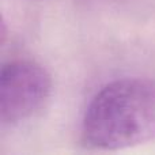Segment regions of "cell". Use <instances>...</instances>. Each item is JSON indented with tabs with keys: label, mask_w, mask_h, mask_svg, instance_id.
<instances>
[{
	"label": "cell",
	"mask_w": 155,
	"mask_h": 155,
	"mask_svg": "<svg viewBox=\"0 0 155 155\" xmlns=\"http://www.w3.org/2000/svg\"><path fill=\"white\" fill-rule=\"evenodd\" d=\"M84 147L117 151L155 139V80L121 78L91 98L80 127Z\"/></svg>",
	"instance_id": "obj_1"
},
{
	"label": "cell",
	"mask_w": 155,
	"mask_h": 155,
	"mask_svg": "<svg viewBox=\"0 0 155 155\" xmlns=\"http://www.w3.org/2000/svg\"><path fill=\"white\" fill-rule=\"evenodd\" d=\"M53 82L45 67L34 60L16 59L0 70V125L15 128L33 120L46 107Z\"/></svg>",
	"instance_id": "obj_2"
}]
</instances>
